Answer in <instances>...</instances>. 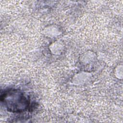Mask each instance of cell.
<instances>
[{
    "mask_svg": "<svg viewBox=\"0 0 123 123\" xmlns=\"http://www.w3.org/2000/svg\"><path fill=\"white\" fill-rule=\"evenodd\" d=\"M1 100L8 109L13 112H21L27 107L26 98L19 91L12 90L6 92L2 96Z\"/></svg>",
    "mask_w": 123,
    "mask_h": 123,
    "instance_id": "obj_1",
    "label": "cell"
}]
</instances>
